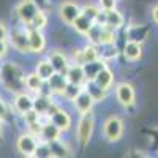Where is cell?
Segmentation results:
<instances>
[{"instance_id": "cell-37", "label": "cell", "mask_w": 158, "mask_h": 158, "mask_svg": "<svg viewBox=\"0 0 158 158\" xmlns=\"http://www.w3.org/2000/svg\"><path fill=\"white\" fill-rule=\"evenodd\" d=\"M8 106L5 104V101L0 98V120H5V118L8 117Z\"/></svg>"}, {"instance_id": "cell-33", "label": "cell", "mask_w": 158, "mask_h": 158, "mask_svg": "<svg viewBox=\"0 0 158 158\" xmlns=\"http://www.w3.org/2000/svg\"><path fill=\"white\" fill-rule=\"evenodd\" d=\"M100 32H101V25L94 24V25H92V29H90L84 36L87 38V41H89V43L98 46V44H100Z\"/></svg>"}, {"instance_id": "cell-28", "label": "cell", "mask_w": 158, "mask_h": 158, "mask_svg": "<svg viewBox=\"0 0 158 158\" xmlns=\"http://www.w3.org/2000/svg\"><path fill=\"white\" fill-rule=\"evenodd\" d=\"M118 54H120V51L115 48V44H106V46H100V59H103L104 62H109L112 59H115Z\"/></svg>"}, {"instance_id": "cell-43", "label": "cell", "mask_w": 158, "mask_h": 158, "mask_svg": "<svg viewBox=\"0 0 158 158\" xmlns=\"http://www.w3.org/2000/svg\"><path fill=\"white\" fill-rule=\"evenodd\" d=\"M2 122L3 120H0V135H2Z\"/></svg>"}, {"instance_id": "cell-36", "label": "cell", "mask_w": 158, "mask_h": 158, "mask_svg": "<svg viewBox=\"0 0 158 158\" xmlns=\"http://www.w3.org/2000/svg\"><path fill=\"white\" fill-rule=\"evenodd\" d=\"M98 6L104 11L117 8V0H98Z\"/></svg>"}, {"instance_id": "cell-35", "label": "cell", "mask_w": 158, "mask_h": 158, "mask_svg": "<svg viewBox=\"0 0 158 158\" xmlns=\"http://www.w3.org/2000/svg\"><path fill=\"white\" fill-rule=\"evenodd\" d=\"M70 63H76V65H84V63H85L84 54H82V49H73Z\"/></svg>"}, {"instance_id": "cell-17", "label": "cell", "mask_w": 158, "mask_h": 158, "mask_svg": "<svg viewBox=\"0 0 158 158\" xmlns=\"http://www.w3.org/2000/svg\"><path fill=\"white\" fill-rule=\"evenodd\" d=\"M60 136H62V130L49 120V122H46V123L43 125V130H41V133H40L38 139L41 141V142L51 144V142L60 139Z\"/></svg>"}, {"instance_id": "cell-9", "label": "cell", "mask_w": 158, "mask_h": 158, "mask_svg": "<svg viewBox=\"0 0 158 158\" xmlns=\"http://www.w3.org/2000/svg\"><path fill=\"white\" fill-rule=\"evenodd\" d=\"M71 103H73L76 112L79 115H82V114H87V112L92 111V108H94V104H95V100L90 97V94H89L85 89H82L81 94H79Z\"/></svg>"}, {"instance_id": "cell-15", "label": "cell", "mask_w": 158, "mask_h": 158, "mask_svg": "<svg viewBox=\"0 0 158 158\" xmlns=\"http://www.w3.org/2000/svg\"><path fill=\"white\" fill-rule=\"evenodd\" d=\"M122 56L128 62H138L142 57V43L127 40L123 44V49H122Z\"/></svg>"}, {"instance_id": "cell-30", "label": "cell", "mask_w": 158, "mask_h": 158, "mask_svg": "<svg viewBox=\"0 0 158 158\" xmlns=\"http://www.w3.org/2000/svg\"><path fill=\"white\" fill-rule=\"evenodd\" d=\"M82 54H84V60L85 62L97 60V59H100V46L89 43L87 46L82 48Z\"/></svg>"}, {"instance_id": "cell-1", "label": "cell", "mask_w": 158, "mask_h": 158, "mask_svg": "<svg viewBox=\"0 0 158 158\" xmlns=\"http://www.w3.org/2000/svg\"><path fill=\"white\" fill-rule=\"evenodd\" d=\"M24 71L15 62H6L0 67V81L5 85L6 90L18 94L25 89V82H24Z\"/></svg>"}, {"instance_id": "cell-24", "label": "cell", "mask_w": 158, "mask_h": 158, "mask_svg": "<svg viewBox=\"0 0 158 158\" xmlns=\"http://www.w3.org/2000/svg\"><path fill=\"white\" fill-rule=\"evenodd\" d=\"M51 146V152H52V156H57V158H65V156H70L71 155V149L70 146L65 141L62 139H57L54 142L49 144Z\"/></svg>"}, {"instance_id": "cell-25", "label": "cell", "mask_w": 158, "mask_h": 158, "mask_svg": "<svg viewBox=\"0 0 158 158\" xmlns=\"http://www.w3.org/2000/svg\"><path fill=\"white\" fill-rule=\"evenodd\" d=\"M94 24H95L94 21L89 19L87 16H84L82 13H81V15H79V16L76 18V21L71 24V27H73L79 35H85V33L92 29V25H94Z\"/></svg>"}, {"instance_id": "cell-3", "label": "cell", "mask_w": 158, "mask_h": 158, "mask_svg": "<svg viewBox=\"0 0 158 158\" xmlns=\"http://www.w3.org/2000/svg\"><path fill=\"white\" fill-rule=\"evenodd\" d=\"M123 120L117 115L108 117L103 123V135L108 142H118L123 136Z\"/></svg>"}, {"instance_id": "cell-38", "label": "cell", "mask_w": 158, "mask_h": 158, "mask_svg": "<svg viewBox=\"0 0 158 158\" xmlns=\"http://www.w3.org/2000/svg\"><path fill=\"white\" fill-rule=\"evenodd\" d=\"M95 24L101 25V27H104V25H106V11H104V10L100 11V15H98L97 19H95Z\"/></svg>"}, {"instance_id": "cell-34", "label": "cell", "mask_w": 158, "mask_h": 158, "mask_svg": "<svg viewBox=\"0 0 158 158\" xmlns=\"http://www.w3.org/2000/svg\"><path fill=\"white\" fill-rule=\"evenodd\" d=\"M35 156H38V158H51L52 156L51 146H49L48 142H41V141H40L38 147L35 150Z\"/></svg>"}, {"instance_id": "cell-14", "label": "cell", "mask_w": 158, "mask_h": 158, "mask_svg": "<svg viewBox=\"0 0 158 158\" xmlns=\"http://www.w3.org/2000/svg\"><path fill=\"white\" fill-rule=\"evenodd\" d=\"M13 104H15L16 112L24 115L25 112L33 109V97L30 94H25L24 90L18 92V94H15V101H13Z\"/></svg>"}, {"instance_id": "cell-2", "label": "cell", "mask_w": 158, "mask_h": 158, "mask_svg": "<svg viewBox=\"0 0 158 158\" xmlns=\"http://www.w3.org/2000/svg\"><path fill=\"white\" fill-rule=\"evenodd\" d=\"M94 130H95V117L92 114V111L82 114L79 117V122L76 127V139L82 147L89 146L92 136H94Z\"/></svg>"}, {"instance_id": "cell-4", "label": "cell", "mask_w": 158, "mask_h": 158, "mask_svg": "<svg viewBox=\"0 0 158 158\" xmlns=\"http://www.w3.org/2000/svg\"><path fill=\"white\" fill-rule=\"evenodd\" d=\"M8 41L10 44L15 48L18 52L22 54H29L30 52V46H29V36H27V29H13L8 33Z\"/></svg>"}, {"instance_id": "cell-42", "label": "cell", "mask_w": 158, "mask_h": 158, "mask_svg": "<svg viewBox=\"0 0 158 158\" xmlns=\"http://www.w3.org/2000/svg\"><path fill=\"white\" fill-rule=\"evenodd\" d=\"M152 19H153V22L158 25V5H155V6L152 8Z\"/></svg>"}, {"instance_id": "cell-22", "label": "cell", "mask_w": 158, "mask_h": 158, "mask_svg": "<svg viewBox=\"0 0 158 158\" xmlns=\"http://www.w3.org/2000/svg\"><path fill=\"white\" fill-rule=\"evenodd\" d=\"M123 22H125V18L117 8L106 11V27L112 30H118L123 27Z\"/></svg>"}, {"instance_id": "cell-12", "label": "cell", "mask_w": 158, "mask_h": 158, "mask_svg": "<svg viewBox=\"0 0 158 158\" xmlns=\"http://www.w3.org/2000/svg\"><path fill=\"white\" fill-rule=\"evenodd\" d=\"M49 117H51V122L54 123V125H57V127L62 130V133H67V131H70V128H71V125H73V118H71V115L65 111V109H62V108L59 106Z\"/></svg>"}, {"instance_id": "cell-18", "label": "cell", "mask_w": 158, "mask_h": 158, "mask_svg": "<svg viewBox=\"0 0 158 158\" xmlns=\"http://www.w3.org/2000/svg\"><path fill=\"white\" fill-rule=\"evenodd\" d=\"M65 76H67L68 82L76 84V85H82V87H84V84L87 81L82 65H76V63H70V67H68L67 73H65Z\"/></svg>"}, {"instance_id": "cell-40", "label": "cell", "mask_w": 158, "mask_h": 158, "mask_svg": "<svg viewBox=\"0 0 158 158\" xmlns=\"http://www.w3.org/2000/svg\"><path fill=\"white\" fill-rule=\"evenodd\" d=\"M8 33H10V30L6 29V25L0 22V40H6L8 41Z\"/></svg>"}, {"instance_id": "cell-23", "label": "cell", "mask_w": 158, "mask_h": 158, "mask_svg": "<svg viewBox=\"0 0 158 158\" xmlns=\"http://www.w3.org/2000/svg\"><path fill=\"white\" fill-rule=\"evenodd\" d=\"M84 89L90 94V97L95 100V103H98V101H103L104 98L108 97V92L109 90H104V89H101L95 81H85V84H84Z\"/></svg>"}, {"instance_id": "cell-31", "label": "cell", "mask_w": 158, "mask_h": 158, "mask_svg": "<svg viewBox=\"0 0 158 158\" xmlns=\"http://www.w3.org/2000/svg\"><path fill=\"white\" fill-rule=\"evenodd\" d=\"M100 11H101V8L98 6V3L95 5V3H85L84 6H81V13L84 16H87L89 19H92L95 22V19H97V16L100 15Z\"/></svg>"}, {"instance_id": "cell-41", "label": "cell", "mask_w": 158, "mask_h": 158, "mask_svg": "<svg viewBox=\"0 0 158 158\" xmlns=\"http://www.w3.org/2000/svg\"><path fill=\"white\" fill-rule=\"evenodd\" d=\"M6 49H8V46H6V40H0V59H3V57H5Z\"/></svg>"}, {"instance_id": "cell-27", "label": "cell", "mask_w": 158, "mask_h": 158, "mask_svg": "<svg viewBox=\"0 0 158 158\" xmlns=\"http://www.w3.org/2000/svg\"><path fill=\"white\" fill-rule=\"evenodd\" d=\"M117 41V33L115 30L109 29V27H101V32H100V44L98 46H106V44H115Z\"/></svg>"}, {"instance_id": "cell-19", "label": "cell", "mask_w": 158, "mask_h": 158, "mask_svg": "<svg viewBox=\"0 0 158 158\" xmlns=\"http://www.w3.org/2000/svg\"><path fill=\"white\" fill-rule=\"evenodd\" d=\"M94 81H95L101 89L109 90V89L112 87V84H114V71L106 65V67H103V68L100 70V73L95 76Z\"/></svg>"}, {"instance_id": "cell-21", "label": "cell", "mask_w": 158, "mask_h": 158, "mask_svg": "<svg viewBox=\"0 0 158 158\" xmlns=\"http://www.w3.org/2000/svg\"><path fill=\"white\" fill-rule=\"evenodd\" d=\"M106 62H104L103 59H97V60H92V62H85L82 65V68H84V74L87 77V81H94L95 76L100 73V70L103 67H106Z\"/></svg>"}, {"instance_id": "cell-20", "label": "cell", "mask_w": 158, "mask_h": 158, "mask_svg": "<svg viewBox=\"0 0 158 158\" xmlns=\"http://www.w3.org/2000/svg\"><path fill=\"white\" fill-rule=\"evenodd\" d=\"M24 82H25V89H27L29 92H32V94H35V95L41 94L43 89H44V84H46V81H43V79L36 74V71L25 76Z\"/></svg>"}, {"instance_id": "cell-26", "label": "cell", "mask_w": 158, "mask_h": 158, "mask_svg": "<svg viewBox=\"0 0 158 158\" xmlns=\"http://www.w3.org/2000/svg\"><path fill=\"white\" fill-rule=\"evenodd\" d=\"M35 71H36V74L43 79V81H48V79L54 74L56 71H54V67L51 65V62L48 60V59H44V60H40L38 63H36V68H35Z\"/></svg>"}, {"instance_id": "cell-39", "label": "cell", "mask_w": 158, "mask_h": 158, "mask_svg": "<svg viewBox=\"0 0 158 158\" xmlns=\"http://www.w3.org/2000/svg\"><path fill=\"white\" fill-rule=\"evenodd\" d=\"M33 3L40 8V10H48L49 8V5H51V0H33Z\"/></svg>"}, {"instance_id": "cell-29", "label": "cell", "mask_w": 158, "mask_h": 158, "mask_svg": "<svg viewBox=\"0 0 158 158\" xmlns=\"http://www.w3.org/2000/svg\"><path fill=\"white\" fill-rule=\"evenodd\" d=\"M48 25V16H46V11L44 10H38V13L35 15V18L32 19L30 25L27 29H38V30H43Z\"/></svg>"}, {"instance_id": "cell-11", "label": "cell", "mask_w": 158, "mask_h": 158, "mask_svg": "<svg viewBox=\"0 0 158 158\" xmlns=\"http://www.w3.org/2000/svg\"><path fill=\"white\" fill-rule=\"evenodd\" d=\"M27 36H29L30 52L41 54V52L46 49V38H44L41 30H38V29H27Z\"/></svg>"}, {"instance_id": "cell-10", "label": "cell", "mask_w": 158, "mask_h": 158, "mask_svg": "<svg viewBox=\"0 0 158 158\" xmlns=\"http://www.w3.org/2000/svg\"><path fill=\"white\" fill-rule=\"evenodd\" d=\"M46 84H48V87H49V94H51V95H59V97H62L63 92H65V89H67V85H68V79H67V76H65L63 73H57V71H56V73L46 81Z\"/></svg>"}, {"instance_id": "cell-5", "label": "cell", "mask_w": 158, "mask_h": 158, "mask_svg": "<svg viewBox=\"0 0 158 158\" xmlns=\"http://www.w3.org/2000/svg\"><path fill=\"white\" fill-rule=\"evenodd\" d=\"M38 6L33 3V0H21V2L16 5V16L19 18V21L24 24V27L27 29L32 19L35 18V15L38 13Z\"/></svg>"}, {"instance_id": "cell-16", "label": "cell", "mask_w": 158, "mask_h": 158, "mask_svg": "<svg viewBox=\"0 0 158 158\" xmlns=\"http://www.w3.org/2000/svg\"><path fill=\"white\" fill-rule=\"evenodd\" d=\"M52 104H54V101H52L49 92L48 94L46 92H41V94H36L33 97V109L40 115H48L49 109L52 108Z\"/></svg>"}, {"instance_id": "cell-32", "label": "cell", "mask_w": 158, "mask_h": 158, "mask_svg": "<svg viewBox=\"0 0 158 158\" xmlns=\"http://www.w3.org/2000/svg\"><path fill=\"white\" fill-rule=\"evenodd\" d=\"M84 87L82 85H76V84H71V82H68V85H67V89H65V92H63V98H67L68 101H73L79 94H81V90H82Z\"/></svg>"}, {"instance_id": "cell-6", "label": "cell", "mask_w": 158, "mask_h": 158, "mask_svg": "<svg viewBox=\"0 0 158 158\" xmlns=\"http://www.w3.org/2000/svg\"><path fill=\"white\" fill-rule=\"evenodd\" d=\"M115 98L118 104L123 108H131L135 104L136 94H135V87L130 82H120L115 85Z\"/></svg>"}, {"instance_id": "cell-8", "label": "cell", "mask_w": 158, "mask_h": 158, "mask_svg": "<svg viewBox=\"0 0 158 158\" xmlns=\"http://www.w3.org/2000/svg\"><path fill=\"white\" fill-rule=\"evenodd\" d=\"M59 18L67 24V25H71L76 18L81 15V6H79L76 2H70V0H65V2H62L59 5Z\"/></svg>"}, {"instance_id": "cell-7", "label": "cell", "mask_w": 158, "mask_h": 158, "mask_svg": "<svg viewBox=\"0 0 158 158\" xmlns=\"http://www.w3.org/2000/svg\"><path fill=\"white\" fill-rule=\"evenodd\" d=\"M38 144H40L38 136H35L33 133L27 131V133H22L18 138L16 147L24 156H35V150L38 147Z\"/></svg>"}, {"instance_id": "cell-13", "label": "cell", "mask_w": 158, "mask_h": 158, "mask_svg": "<svg viewBox=\"0 0 158 158\" xmlns=\"http://www.w3.org/2000/svg\"><path fill=\"white\" fill-rule=\"evenodd\" d=\"M48 60L51 62V65L54 67V71L57 73H67L68 67H70V59L67 57V54L62 51H51V54L48 56Z\"/></svg>"}]
</instances>
